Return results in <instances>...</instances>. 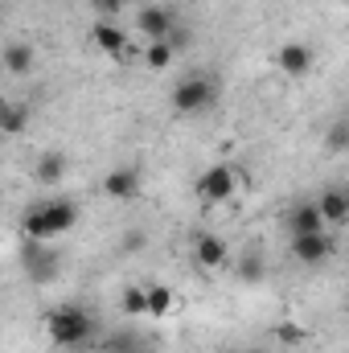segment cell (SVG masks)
I'll return each instance as SVG.
<instances>
[{
  "mask_svg": "<svg viewBox=\"0 0 349 353\" xmlns=\"http://www.w3.org/2000/svg\"><path fill=\"white\" fill-rule=\"evenodd\" d=\"M197 201H206V205H222V201H230L235 193H239V169L235 165H210L206 173L197 176Z\"/></svg>",
  "mask_w": 349,
  "mask_h": 353,
  "instance_id": "cell-4",
  "label": "cell"
},
{
  "mask_svg": "<svg viewBox=\"0 0 349 353\" xmlns=\"http://www.w3.org/2000/svg\"><path fill=\"white\" fill-rule=\"evenodd\" d=\"M251 353H263V350H251Z\"/></svg>",
  "mask_w": 349,
  "mask_h": 353,
  "instance_id": "cell-26",
  "label": "cell"
},
{
  "mask_svg": "<svg viewBox=\"0 0 349 353\" xmlns=\"http://www.w3.org/2000/svg\"><path fill=\"white\" fill-rule=\"evenodd\" d=\"M235 271H239V279H243V283H255V279H263V255H259V251H247V255L239 259V267H235Z\"/></svg>",
  "mask_w": 349,
  "mask_h": 353,
  "instance_id": "cell-20",
  "label": "cell"
},
{
  "mask_svg": "<svg viewBox=\"0 0 349 353\" xmlns=\"http://www.w3.org/2000/svg\"><path fill=\"white\" fill-rule=\"evenodd\" d=\"M312 62L317 58H312V46L308 41H283L279 54H275V66H279L283 79H308Z\"/></svg>",
  "mask_w": 349,
  "mask_h": 353,
  "instance_id": "cell-7",
  "label": "cell"
},
{
  "mask_svg": "<svg viewBox=\"0 0 349 353\" xmlns=\"http://www.w3.org/2000/svg\"><path fill=\"white\" fill-rule=\"evenodd\" d=\"M321 214H325V226H346L349 222V185H325L321 197H317Z\"/></svg>",
  "mask_w": 349,
  "mask_h": 353,
  "instance_id": "cell-10",
  "label": "cell"
},
{
  "mask_svg": "<svg viewBox=\"0 0 349 353\" xmlns=\"http://www.w3.org/2000/svg\"><path fill=\"white\" fill-rule=\"evenodd\" d=\"M169 46H173L177 54H181V50H189V29H185V25H177L173 33H169Z\"/></svg>",
  "mask_w": 349,
  "mask_h": 353,
  "instance_id": "cell-23",
  "label": "cell"
},
{
  "mask_svg": "<svg viewBox=\"0 0 349 353\" xmlns=\"http://www.w3.org/2000/svg\"><path fill=\"white\" fill-rule=\"evenodd\" d=\"M94 46L103 50V54H111V58H132L136 50H132V41L115 29V25H107V21H99L94 25Z\"/></svg>",
  "mask_w": 349,
  "mask_h": 353,
  "instance_id": "cell-13",
  "label": "cell"
},
{
  "mask_svg": "<svg viewBox=\"0 0 349 353\" xmlns=\"http://www.w3.org/2000/svg\"><path fill=\"white\" fill-rule=\"evenodd\" d=\"M325 148L329 152H349V119H337V123H329V132H325Z\"/></svg>",
  "mask_w": 349,
  "mask_h": 353,
  "instance_id": "cell-19",
  "label": "cell"
},
{
  "mask_svg": "<svg viewBox=\"0 0 349 353\" xmlns=\"http://www.w3.org/2000/svg\"><path fill=\"white\" fill-rule=\"evenodd\" d=\"M136 29L148 37V41H169V33L177 29V12L165 4H144L136 12Z\"/></svg>",
  "mask_w": 349,
  "mask_h": 353,
  "instance_id": "cell-6",
  "label": "cell"
},
{
  "mask_svg": "<svg viewBox=\"0 0 349 353\" xmlns=\"http://www.w3.org/2000/svg\"><path fill=\"white\" fill-rule=\"evenodd\" d=\"M144 353H157V350H144Z\"/></svg>",
  "mask_w": 349,
  "mask_h": 353,
  "instance_id": "cell-25",
  "label": "cell"
},
{
  "mask_svg": "<svg viewBox=\"0 0 349 353\" xmlns=\"http://www.w3.org/2000/svg\"><path fill=\"white\" fill-rule=\"evenodd\" d=\"M66 169H70V161H66L62 152H41L37 165H33V181H37V185H58V181L66 176Z\"/></svg>",
  "mask_w": 349,
  "mask_h": 353,
  "instance_id": "cell-14",
  "label": "cell"
},
{
  "mask_svg": "<svg viewBox=\"0 0 349 353\" xmlns=\"http://www.w3.org/2000/svg\"><path fill=\"white\" fill-rule=\"evenodd\" d=\"M123 312L128 316H148V288L144 283H128L123 288Z\"/></svg>",
  "mask_w": 349,
  "mask_h": 353,
  "instance_id": "cell-18",
  "label": "cell"
},
{
  "mask_svg": "<svg viewBox=\"0 0 349 353\" xmlns=\"http://www.w3.org/2000/svg\"><path fill=\"white\" fill-rule=\"evenodd\" d=\"M123 251H144V230H128L123 234Z\"/></svg>",
  "mask_w": 349,
  "mask_h": 353,
  "instance_id": "cell-24",
  "label": "cell"
},
{
  "mask_svg": "<svg viewBox=\"0 0 349 353\" xmlns=\"http://www.w3.org/2000/svg\"><path fill=\"white\" fill-rule=\"evenodd\" d=\"M333 255V239L329 230H317V234H292V259L304 267H317Z\"/></svg>",
  "mask_w": 349,
  "mask_h": 353,
  "instance_id": "cell-9",
  "label": "cell"
},
{
  "mask_svg": "<svg viewBox=\"0 0 349 353\" xmlns=\"http://www.w3.org/2000/svg\"><path fill=\"white\" fill-rule=\"evenodd\" d=\"M288 226H292V234H317V230H329V226H325V214H321L317 201H296L292 214H288Z\"/></svg>",
  "mask_w": 349,
  "mask_h": 353,
  "instance_id": "cell-11",
  "label": "cell"
},
{
  "mask_svg": "<svg viewBox=\"0 0 349 353\" xmlns=\"http://www.w3.org/2000/svg\"><path fill=\"white\" fill-rule=\"evenodd\" d=\"M103 189H107V197H115V201H132V197L140 193V173L128 169V165H119V169H111V173L103 176Z\"/></svg>",
  "mask_w": 349,
  "mask_h": 353,
  "instance_id": "cell-12",
  "label": "cell"
},
{
  "mask_svg": "<svg viewBox=\"0 0 349 353\" xmlns=\"http://www.w3.org/2000/svg\"><path fill=\"white\" fill-rule=\"evenodd\" d=\"M74 226H79V205L70 197L41 201V205H33L25 214V239H33V243H50V239H58V234H66Z\"/></svg>",
  "mask_w": 349,
  "mask_h": 353,
  "instance_id": "cell-1",
  "label": "cell"
},
{
  "mask_svg": "<svg viewBox=\"0 0 349 353\" xmlns=\"http://www.w3.org/2000/svg\"><path fill=\"white\" fill-rule=\"evenodd\" d=\"M173 304H177L173 288H165V283H152V288H148V316H152V321H165V316L173 312Z\"/></svg>",
  "mask_w": 349,
  "mask_h": 353,
  "instance_id": "cell-16",
  "label": "cell"
},
{
  "mask_svg": "<svg viewBox=\"0 0 349 353\" xmlns=\"http://www.w3.org/2000/svg\"><path fill=\"white\" fill-rule=\"evenodd\" d=\"M25 271H29V279H37V283H50V279H58V271H62V259H58V251H50L46 243H33V239H25Z\"/></svg>",
  "mask_w": 349,
  "mask_h": 353,
  "instance_id": "cell-5",
  "label": "cell"
},
{
  "mask_svg": "<svg viewBox=\"0 0 349 353\" xmlns=\"http://www.w3.org/2000/svg\"><path fill=\"white\" fill-rule=\"evenodd\" d=\"M173 58H177V50L169 41H148V46H144V66H148V70H169Z\"/></svg>",
  "mask_w": 349,
  "mask_h": 353,
  "instance_id": "cell-17",
  "label": "cell"
},
{
  "mask_svg": "<svg viewBox=\"0 0 349 353\" xmlns=\"http://www.w3.org/2000/svg\"><path fill=\"white\" fill-rule=\"evenodd\" d=\"M25 119H29L25 107H8V111H4V136H17V132L25 128Z\"/></svg>",
  "mask_w": 349,
  "mask_h": 353,
  "instance_id": "cell-21",
  "label": "cell"
},
{
  "mask_svg": "<svg viewBox=\"0 0 349 353\" xmlns=\"http://www.w3.org/2000/svg\"><path fill=\"white\" fill-rule=\"evenodd\" d=\"M33 62H37V54H33V46L29 41H12V46H4V70L8 74H33Z\"/></svg>",
  "mask_w": 349,
  "mask_h": 353,
  "instance_id": "cell-15",
  "label": "cell"
},
{
  "mask_svg": "<svg viewBox=\"0 0 349 353\" xmlns=\"http://www.w3.org/2000/svg\"><path fill=\"white\" fill-rule=\"evenodd\" d=\"M46 333H50V341L62 345V350H83L90 337H94V321H90L79 304H62L58 312H50Z\"/></svg>",
  "mask_w": 349,
  "mask_h": 353,
  "instance_id": "cell-2",
  "label": "cell"
},
{
  "mask_svg": "<svg viewBox=\"0 0 349 353\" xmlns=\"http://www.w3.org/2000/svg\"><path fill=\"white\" fill-rule=\"evenodd\" d=\"M275 337H279L283 345H300V337H304V333H300L296 325H279V329H275Z\"/></svg>",
  "mask_w": 349,
  "mask_h": 353,
  "instance_id": "cell-22",
  "label": "cell"
},
{
  "mask_svg": "<svg viewBox=\"0 0 349 353\" xmlns=\"http://www.w3.org/2000/svg\"><path fill=\"white\" fill-rule=\"evenodd\" d=\"M169 99H173L177 115H201V111L214 107V99H218V83H214L210 74H185V79L173 87Z\"/></svg>",
  "mask_w": 349,
  "mask_h": 353,
  "instance_id": "cell-3",
  "label": "cell"
},
{
  "mask_svg": "<svg viewBox=\"0 0 349 353\" xmlns=\"http://www.w3.org/2000/svg\"><path fill=\"white\" fill-rule=\"evenodd\" d=\"M193 263L201 271H222L230 267V243L222 234H197L193 239Z\"/></svg>",
  "mask_w": 349,
  "mask_h": 353,
  "instance_id": "cell-8",
  "label": "cell"
}]
</instances>
